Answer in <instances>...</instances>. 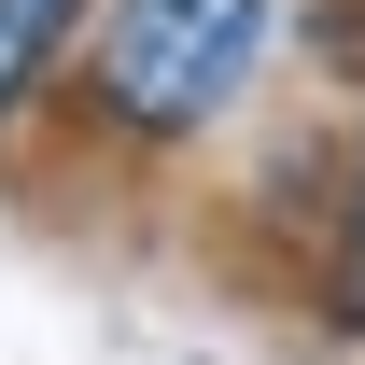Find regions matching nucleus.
<instances>
[{
    "label": "nucleus",
    "mask_w": 365,
    "mask_h": 365,
    "mask_svg": "<svg viewBox=\"0 0 365 365\" xmlns=\"http://www.w3.org/2000/svg\"><path fill=\"white\" fill-rule=\"evenodd\" d=\"M56 71H85V0H0V127H14Z\"/></svg>",
    "instance_id": "nucleus-2"
},
{
    "label": "nucleus",
    "mask_w": 365,
    "mask_h": 365,
    "mask_svg": "<svg viewBox=\"0 0 365 365\" xmlns=\"http://www.w3.org/2000/svg\"><path fill=\"white\" fill-rule=\"evenodd\" d=\"M267 56V0H98L85 14V113L127 155L211 140Z\"/></svg>",
    "instance_id": "nucleus-1"
},
{
    "label": "nucleus",
    "mask_w": 365,
    "mask_h": 365,
    "mask_svg": "<svg viewBox=\"0 0 365 365\" xmlns=\"http://www.w3.org/2000/svg\"><path fill=\"white\" fill-rule=\"evenodd\" d=\"M337 323L365 337V155H351V225H337Z\"/></svg>",
    "instance_id": "nucleus-3"
}]
</instances>
